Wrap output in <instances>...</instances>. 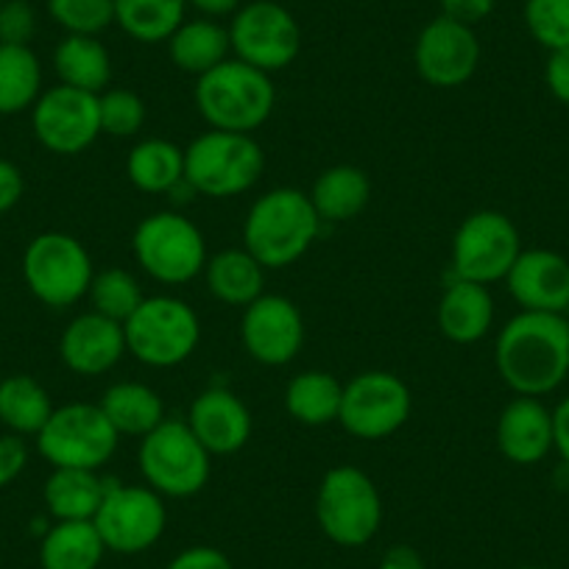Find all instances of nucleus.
<instances>
[{"label": "nucleus", "instance_id": "nucleus-1", "mask_svg": "<svg viewBox=\"0 0 569 569\" xmlns=\"http://www.w3.org/2000/svg\"><path fill=\"white\" fill-rule=\"evenodd\" d=\"M500 380L517 397H545L569 377V321L558 313L519 310L495 343Z\"/></svg>", "mask_w": 569, "mask_h": 569}, {"label": "nucleus", "instance_id": "nucleus-2", "mask_svg": "<svg viewBox=\"0 0 569 569\" xmlns=\"http://www.w3.org/2000/svg\"><path fill=\"white\" fill-rule=\"evenodd\" d=\"M319 229L321 218L305 190L273 188L246 212L243 249L262 268H288L308 254Z\"/></svg>", "mask_w": 569, "mask_h": 569}, {"label": "nucleus", "instance_id": "nucleus-3", "mask_svg": "<svg viewBox=\"0 0 569 569\" xmlns=\"http://www.w3.org/2000/svg\"><path fill=\"white\" fill-rule=\"evenodd\" d=\"M273 103L271 76L240 59H227L196 81V107L212 129L251 134L271 118Z\"/></svg>", "mask_w": 569, "mask_h": 569}, {"label": "nucleus", "instance_id": "nucleus-4", "mask_svg": "<svg viewBox=\"0 0 569 569\" xmlns=\"http://www.w3.org/2000/svg\"><path fill=\"white\" fill-rule=\"evenodd\" d=\"M266 154L251 134L210 129L184 149V184L210 199H232L260 182Z\"/></svg>", "mask_w": 569, "mask_h": 569}, {"label": "nucleus", "instance_id": "nucleus-5", "mask_svg": "<svg viewBox=\"0 0 569 569\" xmlns=\"http://www.w3.org/2000/svg\"><path fill=\"white\" fill-rule=\"evenodd\" d=\"M212 456L184 419H166L140 439L137 463L146 486L162 497L184 500L199 495L212 472Z\"/></svg>", "mask_w": 569, "mask_h": 569}, {"label": "nucleus", "instance_id": "nucleus-6", "mask_svg": "<svg viewBox=\"0 0 569 569\" xmlns=\"http://www.w3.org/2000/svg\"><path fill=\"white\" fill-rule=\"evenodd\" d=\"M126 349L151 369L184 363L201 341V321L177 297H146L123 325Z\"/></svg>", "mask_w": 569, "mask_h": 569}, {"label": "nucleus", "instance_id": "nucleus-7", "mask_svg": "<svg viewBox=\"0 0 569 569\" xmlns=\"http://www.w3.org/2000/svg\"><path fill=\"white\" fill-rule=\"evenodd\" d=\"M131 251L140 268L162 284H184L204 273L207 240L182 212L162 210L146 216L134 229Z\"/></svg>", "mask_w": 569, "mask_h": 569}, {"label": "nucleus", "instance_id": "nucleus-8", "mask_svg": "<svg viewBox=\"0 0 569 569\" xmlns=\"http://www.w3.org/2000/svg\"><path fill=\"white\" fill-rule=\"evenodd\" d=\"M92 268L90 251L68 232H42L26 246L23 279L31 297L48 308H73L90 293Z\"/></svg>", "mask_w": 569, "mask_h": 569}, {"label": "nucleus", "instance_id": "nucleus-9", "mask_svg": "<svg viewBox=\"0 0 569 569\" xmlns=\"http://www.w3.org/2000/svg\"><path fill=\"white\" fill-rule=\"evenodd\" d=\"M321 533L341 547H363L382 522V500L375 480L358 467H336L321 478L316 495Z\"/></svg>", "mask_w": 569, "mask_h": 569}, {"label": "nucleus", "instance_id": "nucleus-10", "mask_svg": "<svg viewBox=\"0 0 569 569\" xmlns=\"http://www.w3.org/2000/svg\"><path fill=\"white\" fill-rule=\"evenodd\" d=\"M120 436L109 425L101 405L70 402L53 408L51 419L37 433L40 456L53 469H98L114 456Z\"/></svg>", "mask_w": 569, "mask_h": 569}, {"label": "nucleus", "instance_id": "nucleus-11", "mask_svg": "<svg viewBox=\"0 0 569 569\" xmlns=\"http://www.w3.org/2000/svg\"><path fill=\"white\" fill-rule=\"evenodd\" d=\"M227 29L234 59L268 76L297 62L302 51V29L297 18L277 0L243 3Z\"/></svg>", "mask_w": 569, "mask_h": 569}, {"label": "nucleus", "instance_id": "nucleus-12", "mask_svg": "<svg viewBox=\"0 0 569 569\" xmlns=\"http://www.w3.org/2000/svg\"><path fill=\"white\" fill-rule=\"evenodd\" d=\"M519 254L522 238L506 212H472L452 238V277L489 288L491 282L508 277Z\"/></svg>", "mask_w": 569, "mask_h": 569}, {"label": "nucleus", "instance_id": "nucleus-13", "mask_svg": "<svg viewBox=\"0 0 569 569\" xmlns=\"http://www.w3.org/2000/svg\"><path fill=\"white\" fill-rule=\"evenodd\" d=\"M96 528L107 550L137 556L162 539L168 525L166 497L151 486H126L109 480L107 495L96 513Z\"/></svg>", "mask_w": 569, "mask_h": 569}, {"label": "nucleus", "instance_id": "nucleus-14", "mask_svg": "<svg viewBox=\"0 0 569 569\" xmlns=\"http://www.w3.org/2000/svg\"><path fill=\"white\" fill-rule=\"evenodd\" d=\"M413 410L410 388L391 371H363L343 386L338 425L360 441H380L402 430Z\"/></svg>", "mask_w": 569, "mask_h": 569}, {"label": "nucleus", "instance_id": "nucleus-15", "mask_svg": "<svg viewBox=\"0 0 569 569\" xmlns=\"http://www.w3.org/2000/svg\"><path fill=\"white\" fill-rule=\"evenodd\" d=\"M31 126L42 149L51 154H81L101 134L98 96L64 84L42 90V96L31 107Z\"/></svg>", "mask_w": 569, "mask_h": 569}, {"label": "nucleus", "instance_id": "nucleus-16", "mask_svg": "<svg viewBox=\"0 0 569 569\" xmlns=\"http://www.w3.org/2000/svg\"><path fill=\"white\" fill-rule=\"evenodd\" d=\"M416 73L430 87L456 90L475 76L480 64V40L472 26L439 14L421 29L413 48Z\"/></svg>", "mask_w": 569, "mask_h": 569}, {"label": "nucleus", "instance_id": "nucleus-17", "mask_svg": "<svg viewBox=\"0 0 569 569\" xmlns=\"http://www.w3.org/2000/svg\"><path fill=\"white\" fill-rule=\"evenodd\" d=\"M240 341L251 360L262 366H284L299 358L305 347L302 310L288 297L262 293L243 308Z\"/></svg>", "mask_w": 569, "mask_h": 569}, {"label": "nucleus", "instance_id": "nucleus-18", "mask_svg": "<svg viewBox=\"0 0 569 569\" xmlns=\"http://www.w3.org/2000/svg\"><path fill=\"white\" fill-rule=\"evenodd\" d=\"M506 284L522 310L563 316L569 308V260L550 249L522 251Z\"/></svg>", "mask_w": 569, "mask_h": 569}, {"label": "nucleus", "instance_id": "nucleus-19", "mask_svg": "<svg viewBox=\"0 0 569 569\" xmlns=\"http://www.w3.org/2000/svg\"><path fill=\"white\" fill-rule=\"evenodd\" d=\"M126 352L129 349H126L123 325L96 310L76 316L59 338V358L79 377L107 375Z\"/></svg>", "mask_w": 569, "mask_h": 569}, {"label": "nucleus", "instance_id": "nucleus-20", "mask_svg": "<svg viewBox=\"0 0 569 569\" xmlns=\"http://www.w3.org/2000/svg\"><path fill=\"white\" fill-rule=\"evenodd\" d=\"M190 430L207 447L210 456H232L251 439V413L229 388H207L188 410Z\"/></svg>", "mask_w": 569, "mask_h": 569}, {"label": "nucleus", "instance_id": "nucleus-21", "mask_svg": "<svg viewBox=\"0 0 569 569\" xmlns=\"http://www.w3.org/2000/svg\"><path fill=\"white\" fill-rule=\"evenodd\" d=\"M497 450L517 467H533L552 450V410L539 397H517L497 419Z\"/></svg>", "mask_w": 569, "mask_h": 569}, {"label": "nucleus", "instance_id": "nucleus-22", "mask_svg": "<svg viewBox=\"0 0 569 569\" xmlns=\"http://www.w3.org/2000/svg\"><path fill=\"white\" fill-rule=\"evenodd\" d=\"M439 330L452 343H478L495 325V299L489 288L452 279L439 302Z\"/></svg>", "mask_w": 569, "mask_h": 569}, {"label": "nucleus", "instance_id": "nucleus-23", "mask_svg": "<svg viewBox=\"0 0 569 569\" xmlns=\"http://www.w3.org/2000/svg\"><path fill=\"white\" fill-rule=\"evenodd\" d=\"M207 291L223 305L249 308L266 293V268L246 249H223L204 266Z\"/></svg>", "mask_w": 569, "mask_h": 569}, {"label": "nucleus", "instance_id": "nucleus-24", "mask_svg": "<svg viewBox=\"0 0 569 569\" xmlns=\"http://www.w3.org/2000/svg\"><path fill=\"white\" fill-rule=\"evenodd\" d=\"M109 480L92 469H53L42 489V500L57 522H87L96 519Z\"/></svg>", "mask_w": 569, "mask_h": 569}, {"label": "nucleus", "instance_id": "nucleus-25", "mask_svg": "<svg viewBox=\"0 0 569 569\" xmlns=\"http://www.w3.org/2000/svg\"><path fill=\"white\" fill-rule=\"evenodd\" d=\"M168 53L182 73L201 79L221 62H227L229 53H232L229 29L210 18L184 20L168 40Z\"/></svg>", "mask_w": 569, "mask_h": 569}, {"label": "nucleus", "instance_id": "nucleus-26", "mask_svg": "<svg viewBox=\"0 0 569 569\" xmlns=\"http://www.w3.org/2000/svg\"><path fill=\"white\" fill-rule=\"evenodd\" d=\"M53 70L59 84L101 96L112 81V57L98 37L68 34L53 51Z\"/></svg>", "mask_w": 569, "mask_h": 569}, {"label": "nucleus", "instance_id": "nucleus-27", "mask_svg": "<svg viewBox=\"0 0 569 569\" xmlns=\"http://www.w3.org/2000/svg\"><path fill=\"white\" fill-rule=\"evenodd\" d=\"M308 196L321 223L352 221L369 204L371 179L358 166H332L319 173Z\"/></svg>", "mask_w": 569, "mask_h": 569}, {"label": "nucleus", "instance_id": "nucleus-28", "mask_svg": "<svg viewBox=\"0 0 569 569\" xmlns=\"http://www.w3.org/2000/svg\"><path fill=\"white\" fill-rule=\"evenodd\" d=\"M98 405L107 413L109 425L118 430V436L142 439L166 421L162 397L146 382H114L103 391Z\"/></svg>", "mask_w": 569, "mask_h": 569}, {"label": "nucleus", "instance_id": "nucleus-29", "mask_svg": "<svg viewBox=\"0 0 569 569\" xmlns=\"http://www.w3.org/2000/svg\"><path fill=\"white\" fill-rule=\"evenodd\" d=\"M126 173L142 193H173L184 184V149L162 137L137 142L126 157Z\"/></svg>", "mask_w": 569, "mask_h": 569}, {"label": "nucleus", "instance_id": "nucleus-30", "mask_svg": "<svg viewBox=\"0 0 569 569\" xmlns=\"http://www.w3.org/2000/svg\"><path fill=\"white\" fill-rule=\"evenodd\" d=\"M107 545L96 522H53L42 533L40 563L42 569H98Z\"/></svg>", "mask_w": 569, "mask_h": 569}, {"label": "nucleus", "instance_id": "nucleus-31", "mask_svg": "<svg viewBox=\"0 0 569 569\" xmlns=\"http://www.w3.org/2000/svg\"><path fill=\"white\" fill-rule=\"evenodd\" d=\"M53 402L40 380L31 375H9L0 380V425L9 433L37 436L51 419Z\"/></svg>", "mask_w": 569, "mask_h": 569}, {"label": "nucleus", "instance_id": "nucleus-32", "mask_svg": "<svg viewBox=\"0 0 569 569\" xmlns=\"http://www.w3.org/2000/svg\"><path fill=\"white\" fill-rule=\"evenodd\" d=\"M343 399V382L330 371H305L284 388V408L299 425L325 427L338 421Z\"/></svg>", "mask_w": 569, "mask_h": 569}, {"label": "nucleus", "instance_id": "nucleus-33", "mask_svg": "<svg viewBox=\"0 0 569 569\" xmlns=\"http://www.w3.org/2000/svg\"><path fill=\"white\" fill-rule=\"evenodd\" d=\"M188 0H114V23L137 42H168L184 23Z\"/></svg>", "mask_w": 569, "mask_h": 569}, {"label": "nucleus", "instance_id": "nucleus-34", "mask_svg": "<svg viewBox=\"0 0 569 569\" xmlns=\"http://www.w3.org/2000/svg\"><path fill=\"white\" fill-rule=\"evenodd\" d=\"M42 96V64L31 46H0V114H20Z\"/></svg>", "mask_w": 569, "mask_h": 569}, {"label": "nucleus", "instance_id": "nucleus-35", "mask_svg": "<svg viewBox=\"0 0 569 569\" xmlns=\"http://www.w3.org/2000/svg\"><path fill=\"white\" fill-rule=\"evenodd\" d=\"M87 297H90L96 313L126 325L131 319V313L142 305L146 293H142L140 282L129 271H123V268H107V271L92 277Z\"/></svg>", "mask_w": 569, "mask_h": 569}, {"label": "nucleus", "instance_id": "nucleus-36", "mask_svg": "<svg viewBox=\"0 0 569 569\" xmlns=\"http://www.w3.org/2000/svg\"><path fill=\"white\" fill-rule=\"evenodd\" d=\"M48 14L68 34L101 37L114 23V0H48Z\"/></svg>", "mask_w": 569, "mask_h": 569}, {"label": "nucleus", "instance_id": "nucleus-37", "mask_svg": "<svg viewBox=\"0 0 569 569\" xmlns=\"http://www.w3.org/2000/svg\"><path fill=\"white\" fill-rule=\"evenodd\" d=\"M525 26L547 51L569 48V0H525Z\"/></svg>", "mask_w": 569, "mask_h": 569}, {"label": "nucleus", "instance_id": "nucleus-38", "mask_svg": "<svg viewBox=\"0 0 569 569\" xmlns=\"http://www.w3.org/2000/svg\"><path fill=\"white\" fill-rule=\"evenodd\" d=\"M98 114H101V134L134 137L146 126V101L131 90H103L98 96Z\"/></svg>", "mask_w": 569, "mask_h": 569}, {"label": "nucleus", "instance_id": "nucleus-39", "mask_svg": "<svg viewBox=\"0 0 569 569\" xmlns=\"http://www.w3.org/2000/svg\"><path fill=\"white\" fill-rule=\"evenodd\" d=\"M37 34V12L29 0L0 3V46H29Z\"/></svg>", "mask_w": 569, "mask_h": 569}, {"label": "nucleus", "instance_id": "nucleus-40", "mask_svg": "<svg viewBox=\"0 0 569 569\" xmlns=\"http://www.w3.org/2000/svg\"><path fill=\"white\" fill-rule=\"evenodd\" d=\"M29 467V445L23 436H0V489L12 486Z\"/></svg>", "mask_w": 569, "mask_h": 569}, {"label": "nucleus", "instance_id": "nucleus-41", "mask_svg": "<svg viewBox=\"0 0 569 569\" xmlns=\"http://www.w3.org/2000/svg\"><path fill=\"white\" fill-rule=\"evenodd\" d=\"M166 569H232V561L227 558V552H221L218 547H188L179 556L171 558Z\"/></svg>", "mask_w": 569, "mask_h": 569}, {"label": "nucleus", "instance_id": "nucleus-42", "mask_svg": "<svg viewBox=\"0 0 569 569\" xmlns=\"http://www.w3.org/2000/svg\"><path fill=\"white\" fill-rule=\"evenodd\" d=\"M495 7L497 0H441V14L475 29L495 12Z\"/></svg>", "mask_w": 569, "mask_h": 569}, {"label": "nucleus", "instance_id": "nucleus-43", "mask_svg": "<svg viewBox=\"0 0 569 569\" xmlns=\"http://www.w3.org/2000/svg\"><path fill=\"white\" fill-rule=\"evenodd\" d=\"M545 84L556 101L569 103V48L550 51L545 64Z\"/></svg>", "mask_w": 569, "mask_h": 569}, {"label": "nucleus", "instance_id": "nucleus-44", "mask_svg": "<svg viewBox=\"0 0 569 569\" xmlns=\"http://www.w3.org/2000/svg\"><path fill=\"white\" fill-rule=\"evenodd\" d=\"M26 190V179L23 171H20L14 162L0 160V216H7L9 210L20 204Z\"/></svg>", "mask_w": 569, "mask_h": 569}, {"label": "nucleus", "instance_id": "nucleus-45", "mask_svg": "<svg viewBox=\"0 0 569 569\" xmlns=\"http://www.w3.org/2000/svg\"><path fill=\"white\" fill-rule=\"evenodd\" d=\"M552 450L569 467V397L561 399L552 410Z\"/></svg>", "mask_w": 569, "mask_h": 569}, {"label": "nucleus", "instance_id": "nucleus-46", "mask_svg": "<svg viewBox=\"0 0 569 569\" xmlns=\"http://www.w3.org/2000/svg\"><path fill=\"white\" fill-rule=\"evenodd\" d=\"M380 569H425V558L416 547L393 545L382 552Z\"/></svg>", "mask_w": 569, "mask_h": 569}, {"label": "nucleus", "instance_id": "nucleus-47", "mask_svg": "<svg viewBox=\"0 0 569 569\" xmlns=\"http://www.w3.org/2000/svg\"><path fill=\"white\" fill-rule=\"evenodd\" d=\"M188 7H193L201 18L221 20L232 18V14L243 7V0H188Z\"/></svg>", "mask_w": 569, "mask_h": 569}, {"label": "nucleus", "instance_id": "nucleus-48", "mask_svg": "<svg viewBox=\"0 0 569 569\" xmlns=\"http://www.w3.org/2000/svg\"><path fill=\"white\" fill-rule=\"evenodd\" d=\"M563 319H567V321H569V308H567V313H563Z\"/></svg>", "mask_w": 569, "mask_h": 569}, {"label": "nucleus", "instance_id": "nucleus-49", "mask_svg": "<svg viewBox=\"0 0 569 569\" xmlns=\"http://www.w3.org/2000/svg\"><path fill=\"white\" fill-rule=\"evenodd\" d=\"M519 569H539V567H519Z\"/></svg>", "mask_w": 569, "mask_h": 569}, {"label": "nucleus", "instance_id": "nucleus-50", "mask_svg": "<svg viewBox=\"0 0 569 569\" xmlns=\"http://www.w3.org/2000/svg\"><path fill=\"white\" fill-rule=\"evenodd\" d=\"M0 3H3V0H0Z\"/></svg>", "mask_w": 569, "mask_h": 569}]
</instances>
